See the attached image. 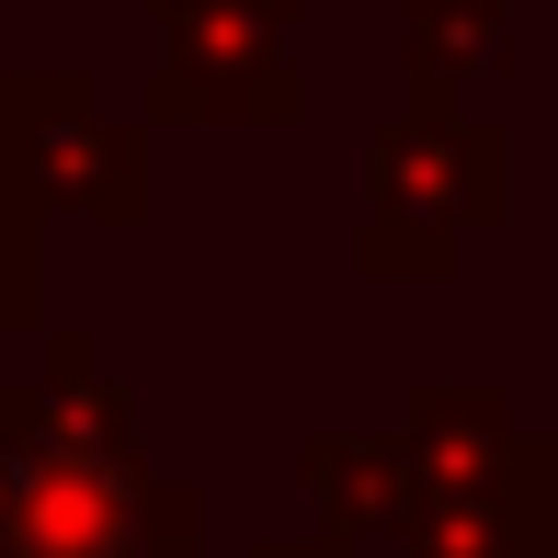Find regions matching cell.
<instances>
[{
  "label": "cell",
  "instance_id": "obj_1",
  "mask_svg": "<svg viewBox=\"0 0 558 558\" xmlns=\"http://www.w3.org/2000/svg\"><path fill=\"white\" fill-rule=\"evenodd\" d=\"M388 445L411 468L399 558H558V445L513 422L501 376H422Z\"/></svg>",
  "mask_w": 558,
  "mask_h": 558
},
{
  "label": "cell",
  "instance_id": "obj_2",
  "mask_svg": "<svg viewBox=\"0 0 558 558\" xmlns=\"http://www.w3.org/2000/svg\"><path fill=\"white\" fill-rule=\"evenodd\" d=\"M501 217H513V125L501 114L399 104L365 125V228H353L365 286H456L468 240Z\"/></svg>",
  "mask_w": 558,
  "mask_h": 558
},
{
  "label": "cell",
  "instance_id": "obj_3",
  "mask_svg": "<svg viewBox=\"0 0 558 558\" xmlns=\"http://www.w3.org/2000/svg\"><path fill=\"white\" fill-rule=\"evenodd\" d=\"M0 558H206V501L148 456L0 445Z\"/></svg>",
  "mask_w": 558,
  "mask_h": 558
},
{
  "label": "cell",
  "instance_id": "obj_4",
  "mask_svg": "<svg viewBox=\"0 0 558 558\" xmlns=\"http://www.w3.org/2000/svg\"><path fill=\"white\" fill-rule=\"evenodd\" d=\"M160 58H148L137 125H286L308 114L296 23L308 0H148Z\"/></svg>",
  "mask_w": 558,
  "mask_h": 558
},
{
  "label": "cell",
  "instance_id": "obj_5",
  "mask_svg": "<svg viewBox=\"0 0 558 558\" xmlns=\"http://www.w3.org/2000/svg\"><path fill=\"white\" fill-rule=\"evenodd\" d=\"M0 160L35 206L81 228L148 217V125L114 114L92 69H0Z\"/></svg>",
  "mask_w": 558,
  "mask_h": 558
},
{
  "label": "cell",
  "instance_id": "obj_6",
  "mask_svg": "<svg viewBox=\"0 0 558 558\" xmlns=\"http://www.w3.org/2000/svg\"><path fill=\"white\" fill-rule=\"evenodd\" d=\"M0 445L12 456H137V376L92 331H35L0 365Z\"/></svg>",
  "mask_w": 558,
  "mask_h": 558
},
{
  "label": "cell",
  "instance_id": "obj_7",
  "mask_svg": "<svg viewBox=\"0 0 558 558\" xmlns=\"http://www.w3.org/2000/svg\"><path fill=\"white\" fill-rule=\"evenodd\" d=\"M399 58H411V104L490 114L513 69V0H399Z\"/></svg>",
  "mask_w": 558,
  "mask_h": 558
},
{
  "label": "cell",
  "instance_id": "obj_8",
  "mask_svg": "<svg viewBox=\"0 0 558 558\" xmlns=\"http://www.w3.org/2000/svg\"><path fill=\"white\" fill-rule=\"evenodd\" d=\"M296 478H308L331 547H376V536L411 524V468H399L388 434H308L296 445Z\"/></svg>",
  "mask_w": 558,
  "mask_h": 558
},
{
  "label": "cell",
  "instance_id": "obj_9",
  "mask_svg": "<svg viewBox=\"0 0 558 558\" xmlns=\"http://www.w3.org/2000/svg\"><path fill=\"white\" fill-rule=\"evenodd\" d=\"M35 228H46V206L0 171V353L46 331V240Z\"/></svg>",
  "mask_w": 558,
  "mask_h": 558
},
{
  "label": "cell",
  "instance_id": "obj_10",
  "mask_svg": "<svg viewBox=\"0 0 558 558\" xmlns=\"http://www.w3.org/2000/svg\"><path fill=\"white\" fill-rule=\"evenodd\" d=\"M251 558H353V547H331V536H251Z\"/></svg>",
  "mask_w": 558,
  "mask_h": 558
}]
</instances>
